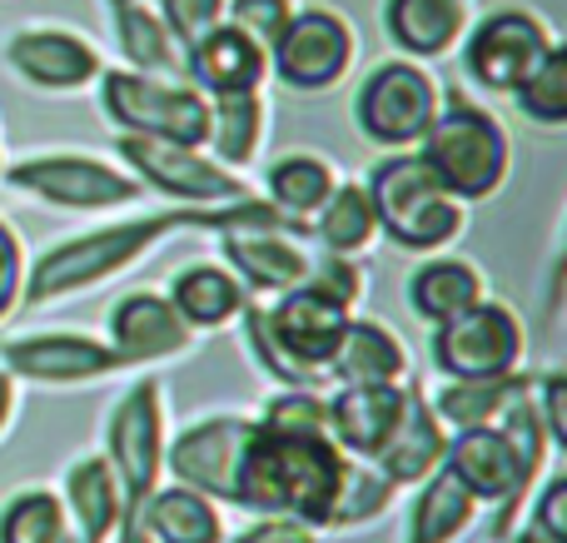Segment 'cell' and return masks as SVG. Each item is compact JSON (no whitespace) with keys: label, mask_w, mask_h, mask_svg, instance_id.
Instances as JSON below:
<instances>
[{"label":"cell","mask_w":567,"mask_h":543,"mask_svg":"<svg viewBox=\"0 0 567 543\" xmlns=\"http://www.w3.org/2000/svg\"><path fill=\"white\" fill-rule=\"evenodd\" d=\"M20 289H25V245H20V235L0 219V319L20 305Z\"/></svg>","instance_id":"obj_41"},{"label":"cell","mask_w":567,"mask_h":543,"mask_svg":"<svg viewBox=\"0 0 567 543\" xmlns=\"http://www.w3.org/2000/svg\"><path fill=\"white\" fill-rule=\"evenodd\" d=\"M473 519H478L473 494L449 474V469H439V474H429L419 484V494H413L403 543H458L473 529Z\"/></svg>","instance_id":"obj_31"},{"label":"cell","mask_w":567,"mask_h":543,"mask_svg":"<svg viewBox=\"0 0 567 543\" xmlns=\"http://www.w3.org/2000/svg\"><path fill=\"white\" fill-rule=\"evenodd\" d=\"M6 65L25 80L30 90L45 95H75V90L95 85L105 60L85 35L65 25H25L6 40Z\"/></svg>","instance_id":"obj_16"},{"label":"cell","mask_w":567,"mask_h":543,"mask_svg":"<svg viewBox=\"0 0 567 543\" xmlns=\"http://www.w3.org/2000/svg\"><path fill=\"white\" fill-rule=\"evenodd\" d=\"M523 120H533L538 130H563L567 125V50L553 40L548 55L513 85Z\"/></svg>","instance_id":"obj_34"},{"label":"cell","mask_w":567,"mask_h":543,"mask_svg":"<svg viewBox=\"0 0 567 543\" xmlns=\"http://www.w3.org/2000/svg\"><path fill=\"white\" fill-rule=\"evenodd\" d=\"M65 543H75V539H65Z\"/></svg>","instance_id":"obj_48"},{"label":"cell","mask_w":567,"mask_h":543,"mask_svg":"<svg viewBox=\"0 0 567 543\" xmlns=\"http://www.w3.org/2000/svg\"><path fill=\"white\" fill-rule=\"evenodd\" d=\"M533 385H538V375H528V369L493 379H443V389L429 404L443 429H478V424H498Z\"/></svg>","instance_id":"obj_27"},{"label":"cell","mask_w":567,"mask_h":543,"mask_svg":"<svg viewBox=\"0 0 567 543\" xmlns=\"http://www.w3.org/2000/svg\"><path fill=\"white\" fill-rule=\"evenodd\" d=\"M169 305H175V315L185 319L189 329H225L239 319V309L249 305V289L239 285L235 275H229L225 265H209V259H195V265H185L175 279H169Z\"/></svg>","instance_id":"obj_25"},{"label":"cell","mask_w":567,"mask_h":543,"mask_svg":"<svg viewBox=\"0 0 567 543\" xmlns=\"http://www.w3.org/2000/svg\"><path fill=\"white\" fill-rule=\"evenodd\" d=\"M239 225H269V229H293L309 239V225L284 219L265 195L249 199H229V205H175V209H155V215H130V219H110L100 229L70 235L60 245H50L35 265H25V289L20 305L25 309H45L60 299H75L85 289H100L110 279H120L130 265L159 249L165 239L185 235V229H239Z\"/></svg>","instance_id":"obj_1"},{"label":"cell","mask_w":567,"mask_h":543,"mask_svg":"<svg viewBox=\"0 0 567 543\" xmlns=\"http://www.w3.org/2000/svg\"><path fill=\"white\" fill-rule=\"evenodd\" d=\"M403 409H409V379L403 385H339L323 399V424L343 454L373 464L399 429Z\"/></svg>","instance_id":"obj_17"},{"label":"cell","mask_w":567,"mask_h":543,"mask_svg":"<svg viewBox=\"0 0 567 543\" xmlns=\"http://www.w3.org/2000/svg\"><path fill=\"white\" fill-rule=\"evenodd\" d=\"M523 349H528L523 319L488 295L473 309H463L458 319H449V325H433V339H429L433 369L443 379L513 375V369H523Z\"/></svg>","instance_id":"obj_12"},{"label":"cell","mask_w":567,"mask_h":543,"mask_svg":"<svg viewBox=\"0 0 567 543\" xmlns=\"http://www.w3.org/2000/svg\"><path fill=\"white\" fill-rule=\"evenodd\" d=\"M265 125H269V110H265L259 90H245V95H209L205 150L225 170H245V165H255L259 150H265Z\"/></svg>","instance_id":"obj_29"},{"label":"cell","mask_w":567,"mask_h":543,"mask_svg":"<svg viewBox=\"0 0 567 543\" xmlns=\"http://www.w3.org/2000/svg\"><path fill=\"white\" fill-rule=\"evenodd\" d=\"M379 215V235L409 255H443L463 235V205L433 180L419 150H393L363 180Z\"/></svg>","instance_id":"obj_4"},{"label":"cell","mask_w":567,"mask_h":543,"mask_svg":"<svg viewBox=\"0 0 567 543\" xmlns=\"http://www.w3.org/2000/svg\"><path fill=\"white\" fill-rule=\"evenodd\" d=\"M443 105V90L419 60H379L353 90V125L369 145H379L383 155L393 150H419V140L429 135L433 115Z\"/></svg>","instance_id":"obj_7"},{"label":"cell","mask_w":567,"mask_h":543,"mask_svg":"<svg viewBox=\"0 0 567 543\" xmlns=\"http://www.w3.org/2000/svg\"><path fill=\"white\" fill-rule=\"evenodd\" d=\"M165 385L145 375L115 399L105 424V459L120 479L125 514H135L165 484Z\"/></svg>","instance_id":"obj_10"},{"label":"cell","mask_w":567,"mask_h":543,"mask_svg":"<svg viewBox=\"0 0 567 543\" xmlns=\"http://www.w3.org/2000/svg\"><path fill=\"white\" fill-rule=\"evenodd\" d=\"M409 369V349L383 319L349 315V329H343L323 379H339V385H403Z\"/></svg>","instance_id":"obj_24"},{"label":"cell","mask_w":567,"mask_h":543,"mask_svg":"<svg viewBox=\"0 0 567 543\" xmlns=\"http://www.w3.org/2000/svg\"><path fill=\"white\" fill-rule=\"evenodd\" d=\"M105 6H110V25H115V45L125 50L130 70L179 75V45L169 40L155 0H105Z\"/></svg>","instance_id":"obj_33"},{"label":"cell","mask_w":567,"mask_h":543,"mask_svg":"<svg viewBox=\"0 0 567 543\" xmlns=\"http://www.w3.org/2000/svg\"><path fill=\"white\" fill-rule=\"evenodd\" d=\"M219 255L249 295H284V289L303 285V275H309V249H303V235H293V229H219Z\"/></svg>","instance_id":"obj_18"},{"label":"cell","mask_w":567,"mask_h":543,"mask_svg":"<svg viewBox=\"0 0 567 543\" xmlns=\"http://www.w3.org/2000/svg\"><path fill=\"white\" fill-rule=\"evenodd\" d=\"M309 239H319L323 255H349V259H359L379 239V215H373L363 180H339L333 185V195L313 209Z\"/></svg>","instance_id":"obj_30"},{"label":"cell","mask_w":567,"mask_h":543,"mask_svg":"<svg viewBox=\"0 0 567 543\" xmlns=\"http://www.w3.org/2000/svg\"><path fill=\"white\" fill-rule=\"evenodd\" d=\"M249 439V414H209L165 444V474L215 504L239 509V454Z\"/></svg>","instance_id":"obj_14"},{"label":"cell","mask_w":567,"mask_h":543,"mask_svg":"<svg viewBox=\"0 0 567 543\" xmlns=\"http://www.w3.org/2000/svg\"><path fill=\"white\" fill-rule=\"evenodd\" d=\"M229 543H319V529L299 524L289 514H255V524L239 529Z\"/></svg>","instance_id":"obj_43"},{"label":"cell","mask_w":567,"mask_h":543,"mask_svg":"<svg viewBox=\"0 0 567 543\" xmlns=\"http://www.w3.org/2000/svg\"><path fill=\"white\" fill-rule=\"evenodd\" d=\"M16 195H30L40 205L75 209V215H95V209H125L145 195L135 175L120 160L80 155V150H55V155H25L16 165L0 170Z\"/></svg>","instance_id":"obj_8"},{"label":"cell","mask_w":567,"mask_h":543,"mask_svg":"<svg viewBox=\"0 0 567 543\" xmlns=\"http://www.w3.org/2000/svg\"><path fill=\"white\" fill-rule=\"evenodd\" d=\"M419 160L458 205H478V199H493L503 189L513 170V145L508 130L483 105L449 95L433 115L429 135L419 140Z\"/></svg>","instance_id":"obj_5"},{"label":"cell","mask_w":567,"mask_h":543,"mask_svg":"<svg viewBox=\"0 0 567 543\" xmlns=\"http://www.w3.org/2000/svg\"><path fill=\"white\" fill-rule=\"evenodd\" d=\"M443 449H449V429L439 424L423 385L409 379V409H403L393 439L383 444V454L373 459V469H379L393 489H419L423 479L443 469Z\"/></svg>","instance_id":"obj_21"},{"label":"cell","mask_w":567,"mask_h":543,"mask_svg":"<svg viewBox=\"0 0 567 543\" xmlns=\"http://www.w3.org/2000/svg\"><path fill=\"white\" fill-rule=\"evenodd\" d=\"M353 459L323 429H275L249 419L239 454V509L245 514H289L309 529H333Z\"/></svg>","instance_id":"obj_2"},{"label":"cell","mask_w":567,"mask_h":543,"mask_svg":"<svg viewBox=\"0 0 567 543\" xmlns=\"http://www.w3.org/2000/svg\"><path fill=\"white\" fill-rule=\"evenodd\" d=\"M0 369H10L25 385H100V379L130 369L115 355L110 339L75 335V329H50V335H25L0 345Z\"/></svg>","instance_id":"obj_15"},{"label":"cell","mask_w":567,"mask_h":543,"mask_svg":"<svg viewBox=\"0 0 567 543\" xmlns=\"http://www.w3.org/2000/svg\"><path fill=\"white\" fill-rule=\"evenodd\" d=\"M483 295H488V285H483L478 265L458 255H423V265L409 275V309L423 325H449Z\"/></svg>","instance_id":"obj_26"},{"label":"cell","mask_w":567,"mask_h":543,"mask_svg":"<svg viewBox=\"0 0 567 543\" xmlns=\"http://www.w3.org/2000/svg\"><path fill=\"white\" fill-rule=\"evenodd\" d=\"M458 45H463V70H468L473 85L513 95V85L548 55L553 30L533 10L503 6V10H488L473 30H463Z\"/></svg>","instance_id":"obj_13"},{"label":"cell","mask_w":567,"mask_h":543,"mask_svg":"<svg viewBox=\"0 0 567 543\" xmlns=\"http://www.w3.org/2000/svg\"><path fill=\"white\" fill-rule=\"evenodd\" d=\"M225 6L229 0H155L159 20H165L169 40H175L179 50L195 45L205 30H215L219 20H225Z\"/></svg>","instance_id":"obj_37"},{"label":"cell","mask_w":567,"mask_h":543,"mask_svg":"<svg viewBox=\"0 0 567 543\" xmlns=\"http://www.w3.org/2000/svg\"><path fill=\"white\" fill-rule=\"evenodd\" d=\"M110 345L130 369L165 365V359H179L195 345V329L175 315V305L159 289H135L110 309Z\"/></svg>","instance_id":"obj_20"},{"label":"cell","mask_w":567,"mask_h":543,"mask_svg":"<svg viewBox=\"0 0 567 543\" xmlns=\"http://www.w3.org/2000/svg\"><path fill=\"white\" fill-rule=\"evenodd\" d=\"M468 30V0H383V35L403 60H439L458 50Z\"/></svg>","instance_id":"obj_23"},{"label":"cell","mask_w":567,"mask_h":543,"mask_svg":"<svg viewBox=\"0 0 567 543\" xmlns=\"http://www.w3.org/2000/svg\"><path fill=\"white\" fill-rule=\"evenodd\" d=\"M100 110L125 135L179 140L205 145L209 140V95L179 75H150V70H100Z\"/></svg>","instance_id":"obj_6"},{"label":"cell","mask_w":567,"mask_h":543,"mask_svg":"<svg viewBox=\"0 0 567 543\" xmlns=\"http://www.w3.org/2000/svg\"><path fill=\"white\" fill-rule=\"evenodd\" d=\"M115 155L145 189L165 195L169 205H229V199H249L255 189L225 170L205 145H179V140L155 135H125L115 130Z\"/></svg>","instance_id":"obj_9"},{"label":"cell","mask_w":567,"mask_h":543,"mask_svg":"<svg viewBox=\"0 0 567 543\" xmlns=\"http://www.w3.org/2000/svg\"><path fill=\"white\" fill-rule=\"evenodd\" d=\"M293 16V0H229L225 6V20L235 30H245L249 40H259V45H275V35L284 25H289Z\"/></svg>","instance_id":"obj_39"},{"label":"cell","mask_w":567,"mask_h":543,"mask_svg":"<svg viewBox=\"0 0 567 543\" xmlns=\"http://www.w3.org/2000/svg\"><path fill=\"white\" fill-rule=\"evenodd\" d=\"M179 70L205 95H245V90H265L269 50L259 40H249L245 30H235L229 20H219L195 45L179 50Z\"/></svg>","instance_id":"obj_19"},{"label":"cell","mask_w":567,"mask_h":543,"mask_svg":"<svg viewBox=\"0 0 567 543\" xmlns=\"http://www.w3.org/2000/svg\"><path fill=\"white\" fill-rule=\"evenodd\" d=\"M65 519H70V539L75 543H115L120 514H125V494L120 479L110 469L105 454H85L65 469Z\"/></svg>","instance_id":"obj_22"},{"label":"cell","mask_w":567,"mask_h":543,"mask_svg":"<svg viewBox=\"0 0 567 543\" xmlns=\"http://www.w3.org/2000/svg\"><path fill=\"white\" fill-rule=\"evenodd\" d=\"M115 539H120V543H155V539H150V529L140 524V514H120Z\"/></svg>","instance_id":"obj_45"},{"label":"cell","mask_w":567,"mask_h":543,"mask_svg":"<svg viewBox=\"0 0 567 543\" xmlns=\"http://www.w3.org/2000/svg\"><path fill=\"white\" fill-rule=\"evenodd\" d=\"M70 519L60 494L50 489H25V494L0 504V543H65Z\"/></svg>","instance_id":"obj_35"},{"label":"cell","mask_w":567,"mask_h":543,"mask_svg":"<svg viewBox=\"0 0 567 543\" xmlns=\"http://www.w3.org/2000/svg\"><path fill=\"white\" fill-rule=\"evenodd\" d=\"M528 529L548 543H567V474H553L548 484L538 489L533 499V514H528Z\"/></svg>","instance_id":"obj_40"},{"label":"cell","mask_w":567,"mask_h":543,"mask_svg":"<svg viewBox=\"0 0 567 543\" xmlns=\"http://www.w3.org/2000/svg\"><path fill=\"white\" fill-rule=\"evenodd\" d=\"M533 399H538V414H543V424H548L553 449H567V379L558 375V369L538 375V385H533Z\"/></svg>","instance_id":"obj_42"},{"label":"cell","mask_w":567,"mask_h":543,"mask_svg":"<svg viewBox=\"0 0 567 543\" xmlns=\"http://www.w3.org/2000/svg\"><path fill=\"white\" fill-rule=\"evenodd\" d=\"M333 185H339L333 165L323 155H309V150H289V155L269 160L265 170V199L284 219H299V225H309L313 209L333 195Z\"/></svg>","instance_id":"obj_32"},{"label":"cell","mask_w":567,"mask_h":543,"mask_svg":"<svg viewBox=\"0 0 567 543\" xmlns=\"http://www.w3.org/2000/svg\"><path fill=\"white\" fill-rule=\"evenodd\" d=\"M359 40L353 25L329 6H293L289 25L269 45V80H279L293 95H323V90L343 85L353 70Z\"/></svg>","instance_id":"obj_11"},{"label":"cell","mask_w":567,"mask_h":543,"mask_svg":"<svg viewBox=\"0 0 567 543\" xmlns=\"http://www.w3.org/2000/svg\"><path fill=\"white\" fill-rule=\"evenodd\" d=\"M16 409H20V379L10 369H0V434L16 424Z\"/></svg>","instance_id":"obj_44"},{"label":"cell","mask_w":567,"mask_h":543,"mask_svg":"<svg viewBox=\"0 0 567 543\" xmlns=\"http://www.w3.org/2000/svg\"><path fill=\"white\" fill-rule=\"evenodd\" d=\"M508 543H548V539H538V534H533V529H523V534H513Z\"/></svg>","instance_id":"obj_46"},{"label":"cell","mask_w":567,"mask_h":543,"mask_svg":"<svg viewBox=\"0 0 567 543\" xmlns=\"http://www.w3.org/2000/svg\"><path fill=\"white\" fill-rule=\"evenodd\" d=\"M553 439L538 414L533 389L498 419V424L478 429H453L449 449H443V469L473 494L478 509H498V529L493 534H513V514L528 504V489L538 484L543 459H548Z\"/></svg>","instance_id":"obj_3"},{"label":"cell","mask_w":567,"mask_h":543,"mask_svg":"<svg viewBox=\"0 0 567 543\" xmlns=\"http://www.w3.org/2000/svg\"><path fill=\"white\" fill-rule=\"evenodd\" d=\"M303 285L319 289V295L333 299V305L353 309L363 295V269H359V259H349V255H319V259H309Z\"/></svg>","instance_id":"obj_38"},{"label":"cell","mask_w":567,"mask_h":543,"mask_svg":"<svg viewBox=\"0 0 567 543\" xmlns=\"http://www.w3.org/2000/svg\"><path fill=\"white\" fill-rule=\"evenodd\" d=\"M393 494H399V489H393L379 469L353 459V474H349V484H343L333 529H339V534H349V529H363V524H373V519H383V514H389V504H393Z\"/></svg>","instance_id":"obj_36"},{"label":"cell","mask_w":567,"mask_h":543,"mask_svg":"<svg viewBox=\"0 0 567 543\" xmlns=\"http://www.w3.org/2000/svg\"><path fill=\"white\" fill-rule=\"evenodd\" d=\"M0 170H6V150H0Z\"/></svg>","instance_id":"obj_47"},{"label":"cell","mask_w":567,"mask_h":543,"mask_svg":"<svg viewBox=\"0 0 567 543\" xmlns=\"http://www.w3.org/2000/svg\"><path fill=\"white\" fill-rule=\"evenodd\" d=\"M135 514L155 543H225L219 504L185 484H159Z\"/></svg>","instance_id":"obj_28"}]
</instances>
